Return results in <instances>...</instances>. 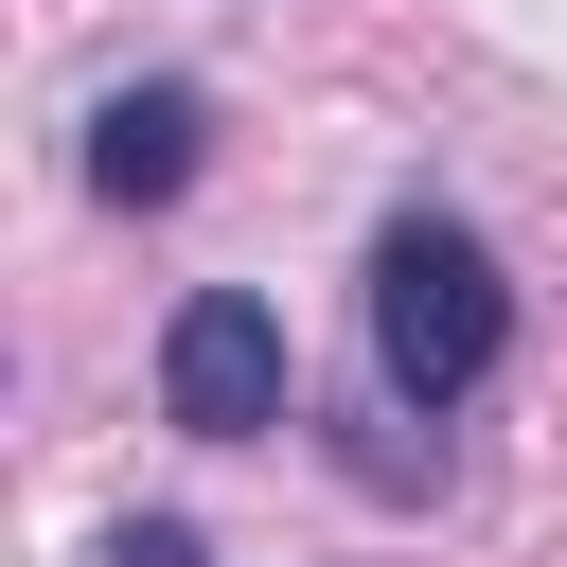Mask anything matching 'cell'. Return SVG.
Wrapping results in <instances>:
<instances>
[{
    "instance_id": "1",
    "label": "cell",
    "mask_w": 567,
    "mask_h": 567,
    "mask_svg": "<svg viewBox=\"0 0 567 567\" xmlns=\"http://www.w3.org/2000/svg\"><path fill=\"white\" fill-rule=\"evenodd\" d=\"M496 354H514L496 248H478L461 213H390V230H372V372H390V408H461Z\"/></svg>"
},
{
    "instance_id": "2",
    "label": "cell",
    "mask_w": 567,
    "mask_h": 567,
    "mask_svg": "<svg viewBox=\"0 0 567 567\" xmlns=\"http://www.w3.org/2000/svg\"><path fill=\"white\" fill-rule=\"evenodd\" d=\"M159 408H177L195 443H266V425L301 408V354H284V301H248V284H195V301L159 319Z\"/></svg>"
},
{
    "instance_id": "3",
    "label": "cell",
    "mask_w": 567,
    "mask_h": 567,
    "mask_svg": "<svg viewBox=\"0 0 567 567\" xmlns=\"http://www.w3.org/2000/svg\"><path fill=\"white\" fill-rule=\"evenodd\" d=\"M195 159H213V89L142 71V89H106V106H89V195H106V213H177V195H195Z\"/></svg>"
},
{
    "instance_id": "4",
    "label": "cell",
    "mask_w": 567,
    "mask_h": 567,
    "mask_svg": "<svg viewBox=\"0 0 567 567\" xmlns=\"http://www.w3.org/2000/svg\"><path fill=\"white\" fill-rule=\"evenodd\" d=\"M106 567H213V549H195L177 514H124V532H106Z\"/></svg>"
}]
</instances>
